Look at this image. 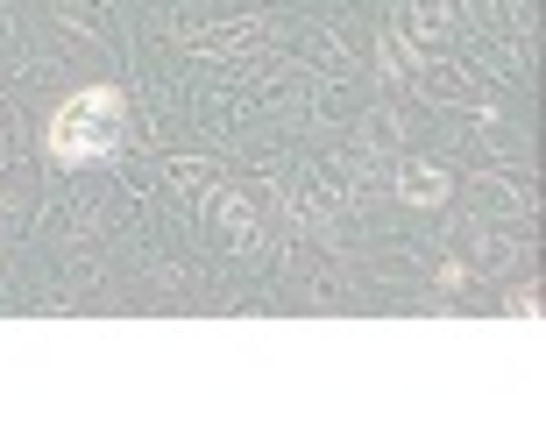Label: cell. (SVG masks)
I'll list each match as a JSON object with an SVG mask.
<instances>
[{"mask_svg":"<svg viewBox=\"0 0 546 425\" xmlns=\"http://www.w3.org/2000/svg\"><path fill=\"white\" fill-rule=\"evenodd\" d=\"M114 121H121V93L114 85H93V93H78L57 107L50 121V156L57 163H93L114 149Z\"/></svg>","mask_w":546,"mask_h":425,"instance_id":"6da1fadb","label":"cell"}]
</instances>
